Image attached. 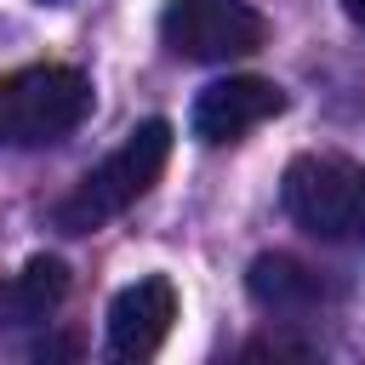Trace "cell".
Masks as SVG:
<instances>
[{
	"mask_svg": "<svg viewBox=\"0 0 365 365\" xmlns=\"http://www.w3.org/2000/svg\"><path fill=\"white\" fill-rule=\"evenodd\" d=\"M165 160H171V125H165V120L131 125L125 143H120L103 165H91V171L51 205V228H63V234H97L103 222L125 217V211L160 182Z\"/></svg>",
	"mask_w": 365,
	"mask_h": 365,
	"instance_id": "1",
	"label": "cell"
},
{
	"mask_svg": "<svg viewBox=\"0 0 365 365\" xmlns=\"http://www.w3.org/2000/svg\"><path fill=\"white\" fill-rule=\"evenodd\" d=\"M91 114V80L68 63H34L0 74V143L6 148H46L80 131Z\"/></svg>",
	"mask_w": 365,
	"mask_h": 365,
	"instance_id": "2",
	"label": "cell"
},
{
	"mask_svg": "<svg viewBox=\"0 0 365 365\" xmlns=\"http://www.w3.org/2000/svg\"><path fill=\"white\" fill-rule=\"evenodd\" d=\"M285 217L331 245H365V165L342 154H297L279 177Z\"/></svg>",
	"mask_w": 365,
	"mask_h": 365,
	"instance_id": "3",
	"label": "cell"
},
{
	"mask_svg": "<svg viewBox=\"0 0 365 365\" xmlns=\"http://www.w3.org/2000/svg\"><path fill=\"white\" fill-rule=\"evenodd\" d=\"M160 40L182 63H228L262 51L268 23L245 0H171L160 11Z\"/></svg>",
	"mask_w": 365,
	"mask_h": 365,
	"instance_id": "4",
	"label": "cell"
},
{
	"mask_svg": "<svg viewBox=\"0 0 365 365\" xmlns=\"http://www.w3.org/2000/svg\"><path fill=\"white\" fill-rule=\"evenodd\" d=\"M274 114H285V91L274 80H262V74H228V80H217V86H205L194 97L188 131L200 143L222 148V143H240L245 131L268 125Z\"/></svg>",
	"mask_w": 365,
	"mask_h": 365,
	"instance_id": "5",
	"label": "cell"
},
{
	"mask_svg": "<svg viewBox=\"0 0 365 365\" xmlns=\"http://www.w3.org/2000/svg\"><path fill=\"white\" fill-rule=\"evenodd\" d=\"M171 319H177V285L165 274L125 285L108 302V354L114 359H154L171 336Z\"/></svg>",
	"mask_w": 365,
	"mask_h": 365,
	"instance_id": "6",
	"label": "cell"
},
{
	"mask_svg": "<svg viewBox=\"0 0 365 365\" xmlns=\"http://www.w3.org/2000/svg\"><path fill=\"white\" fill-rule=\"evenodd\" d=\"M245 297L274 319H308V314L325 308L331 285H325L319 268H308V262H297L285 251H268V257H257L245 268Z\"/></svg>",
	"mask_w": 365,
	"mask_h": 365,
	"instance_id": "7",
	"label": "cell"
},
{
	"mask_svg": "<svg viewBox=\"0 0 365 365\" xmlns=\"http://www.w3.org/2000/svg\"><path fill=\"white\" fill-rule=\"evenodd\" d=\"M63 297H68V268H63L57 257H29L23 274L0 279V331H11V325H40Z\"/></svg>",
	"mask_w": 365,
	"mask_h": 365,
	"instance_id": "8",
	"label": "cell"
},
{
	"mask_svg": "<svg viewBox=\"0 0 365 365\" xmlns=\"http://www.w3.org/2000/svg\"><path fill=\"white\" fill-rule=\"evenodd\" d=\"M240 359H314L308 342H285V336H257L240 348Z\"/></svg>",
	"mask_w": 365,
	"mask_h": 365,
	"instance_id": "9",
	"label": "cell"
},
{
	"mask_svg": "<svg viewBox=\"0 0 365 365\" xmlns=\"http://www.w3.org/2000/svg\"><path fill=\"white\" fill-rule=\"evenodd\" d=\"M342 11H348V23H354V29H365V0H342Z\"/></svg>",
	"mask_w": 365,
	"mask_h": 365,
	"instance_id": "10",
	"label": "cell"
},
{
	"mask_svg": "<svg viewBox=\"0 0 365 365\" xmlns=\"http://www.w3.org/2000/svg\"><path fill=\"white\" fill-rule=\"evenodd\" d=\"M40 6H68V0H40Z\"/></svg>",
	"mask_w": 365,
	"mask_h": 365,
	"instance_id": "11",
	"label": "cell"
}]
</instances>
